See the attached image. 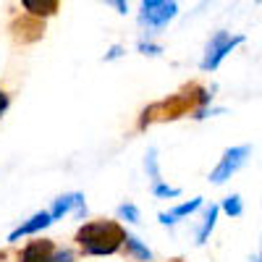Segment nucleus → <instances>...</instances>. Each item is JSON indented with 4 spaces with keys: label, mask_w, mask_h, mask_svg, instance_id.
Masks as SVG:
<instances>
[{
    "label": "nucleus",
    "mask_w": 262,
    "mask_h": 262,
    "mask_svg": "<svg viewBox=\"0 0 262 262\" xmlns=\"http://www.w3.org/2000/svg\"><path fill=\"white\" fill-rule=\"evenodd\" d=\"M76 242L84 254L90 257H105V254H116L123 242H126V231L116 221H92L79 228Z\"/></svg>",
    "instance_id": "1"
},
{
    "label": "nucleus",
    "mask_w": 262,
    "mask_h": 262,
    "mask_svg": "<svg viewBox=\"0 0 262 262\" xmlns=\"http://www.w3.org/2000/svg\"><path fill=\"white\" fill-rule=\"evenodd\" d=\"M179 13L176 0H144L139 8V24L147 29H163Z\"/></svg>",
    "instance_id": "2"
},
{
    "label": "nucleus",
    "mask_w": 262,
    "mask_h": 262,
    "mask_svg": "<svg viewBox=\"0 0 262 262\" xmlns=\"http://www.w3.org/2000/svg\"><path fill=\"white\" fill-rule=\"evenodd\" d=\"M18 262H76V257L71 249H60L48 238H42V242H29Z\"/></svg>",
    "instance_id": "3"
},
{
    "label": "nucleus",
    "mask_w": 262,
    "mask_h": 262,
    "mask_svg": "<svg viewBox=\"0 0 262 262\" xmlns=\"http://www.w3.org/2000/svg\"><path fill=\"white\" fill-rule=\"evenodd\" d=\"M242 42H244L242 34L231 37L228 32H217V34L207 42V50H205V58H202V71H215L217 66H221V60H223L236 45H242Z\"/></svg>",
    "instance_id": "4"
},
{
    "label": "nucleus",
    "mask_w": 262,
    "mask_h": 262,
    "mask_svg": "<svg viewBox=\"0 0 262 262\" xmlns=\"http://www.w3.org/2000/svg\"><path fill=\"white\" fill-rule=\"evenodd\" d=\"M247 155H249V147H247V144L226 149L223 160L217 163V168L210 173V181H212V184H226V181L233 176V173H236L238 168H242V165L247 163Z\"/></svg>",
    "instance_id": "5"
},
{
    "label": "nucleus",
    "mask_w": 262,
    "mask_h": 262,
    "mask_svg": "<svg viewBox=\"0 0 262 262\" xmlns=\"http://www.w3.org/2000/svg\"><path fill=\"white\" fill-rule=\"evenodd\" d=\"M50 223H53V215H50V210H45V212H34L27 223H21L16 231H11L8 242H18L21 236H32V233H37V231H42V228H48Z\"/></svg>",
    "instance_id": "6"
},
{
    "label": "nucleus",
    "mask_w": 262,
    "mask_h": 262,
    "mask_svg": "<svg viewBox=\"0 0 262 262\" xmlns=\"http://www.w3.org/2000/svg\"><path fill=\"white\" fill-rule=\"evenodd\" d=\"M71 210H79V215L84 212V196H81L79 191H74V194H63V196H58V200H55V205H53V210H50L53 223L60 221L63 215H69Z\"/></svg>",
    "instance_id": "7"
},
{
    "label": "nucleus",
    "mask_w": 262,
    "mask_h": 262,
    "mask_svg": "<svg viewBox=\"0 0 262 262\" xmlns=\"http://www.w3.org/2000/svg\"><path fill=\"white\" fill-rule=\"evenodd\" d=\"M200 207H202V196H196V200L184 202V205H179L176 210H170V212H160L158 217H160L163 226H173V223L179 221V217H186V215H191L194 210H200Z\"/></svg>",
    "instance_id": "8"
},
{
    "label": "nucleus",
    "mask_w": 262,
    "mask_h": 262,
    "mask_svg": "<svg viewBox=\"0 0 262 262\" xmlns=\"http://www.w3.org/2000/svg\"><path fill=\"white\" fill-rule=\"evenodd\" d=\"M24 8L32 13V16H39V18H48L58 11V3L60 0H21Z\"/></svg>",
    "instance_id": "9"
},
{
    "label": "nucleus",
    "mask_w": 262,
    "mask_h": 262,
    "mask_svg": "<svg viewBox=\"0 0 262 262\" xmlns=\"http://www.w3.org/2000/svg\"><path fill=\"white\" fill-rule=\"evenodd\" d=\"M217 212H221V207H217V205H210V210L205 212V223H202L200 233H196V244H205V242H207V236H210V231L215 228V221H217Z\"/></svg>",
    "instance_id": "10"
},
{
    "label": "nucleus",
    "mask_w": 262,
    "mask_h": 262,
    "mask_svg": "<svg viewBox=\"0 0 262 262\" xmlns=\"http://www.w3.org/2000/svg\"><path fill=\"white\" fill-rule=\"evenodd\" d=\"M123 244H126V249H128L131 254H134L137 259H142V262H149V259H152V252L139 242L137 236H128V233H126V242H123Z\"/></svg>",
    "instance_id": "11"
},
{
    "label": "nucleus",
    "mask_w": 262,
    "mask_h": 262,
    "mask_svg": "<svg viewBox=\"0 0 262 262\" xmlns=\"http://www.w3.org/2000/svg\"><path fill=\"white\" fill-rule=\"evenodd\" d=\"M223 210L231 215V217H238V215H242V196H238V194H231V196H226V200H223Z\"/></svg>",
    "instance_id": "12"
},
{
    "label": "nucleus",
    "mask_w": 262,
    "mask_h": 262,
    "mask_svg": "<svg viewBox=\"0 0 262 262\" xmlns=\"http://www.w3.org/2000/svg\"><path fill=\"white\" fill-rule=\"evenodd\" d=\"M144 165H147L149 176H152V184H158V181H160V170H158V152H155V149H149V152H147Z\"/></svg>",
    "instance_id": "13"
},
{
    "label": "nucleus",
    "mask_w": 262,
    "mask_h": 262,
    "mask_svg": "<svg viewBox=\"0 0 262 262\" xmlns=\"http://www.w3.org/2000/svg\"><path fill=\"white\" fill-rule=\"evenodd\" d=\"M118 215L123 217L126 223H139V210L134 205H121L118 207Z\"/></svg>",
    "instance_id": "14"
},
{
    "label": "nucleus",
    "mask_w": 262,
    "mask_h": 262,
    "mask_svg": "<svg viewBox=\"0 0 262 262\" xmlns=\"http://www.w3.org/2000/svg\"><path fill=\"white\" fill-rule=\"evenodd\" d=\"M152 194L155 196H179L181 191L176 186H165L163 181H158V184H152Z\"/></svg>",
    "instance_id": "15"
},
{
    "label": "nucleus",
    "mask_w": 262,
    "mask_h": 262,
    "mask_svg": "<svg viewBox=\"0 0 262 262\" xmlns=\"http://www.w3.org/2000/svg\"><path fill=\"white\" fill-rule=\"evenodd\" d=\"M139 50H142L144 55H160V48H158V45H149V42H142Z\"/></svg>",
    "instance_id": "16"
},
{
    "label": "nucleus",
    "mask_w": 262,
    "mask_h": 262,
    "mask_svg": "<svg viewBox=\"0 0 262 262\" xmlns=\"http://www.w3.org/2000/svg\"><path fill=\"white\" fill-rule=\"evenodd\" d=\"M105 3H107V6H113L118 13H126V11H128V3H126V0H105Z\"/></svg>",
    "instance_id": "17"
},
{
    "label": "nucleus",
    "mask_w": 262,
    "mask_h": 262,
    "mask_svg": "<svg viewBox=\"0 0 262 262\" xmlns=\"http://www.w3.org/2000/svg\"><path fill=\"white\" fill-rule=\"evenodd\" d=\"M6 107H8V95H6L3 90H0V116L6 113Z\"/></svg>",
    "instance_id": "18"
},
{
    "label": "nucleus",
    "mask_w": 262,
    "mask_h": 262,
    "mask_svg": "<svg viewBox=\"0 0 262 262\" xmlns=\"http://www.w3.org/2000/svg\"><path fill=\"white\" fill-rule=\"evenodd\" d=\"M257 262H262V249H259V254H257Z\"/></svg>",
    "instance_id": "19"
},
{
    "label": "nucleus",
    "mask_w": 262,
    "mask_h": 262,
    "mask_svg": "<svg viewBox=\"0 0 262 262\" xmlns=\"http://www.w3.org/2000/svg\"><path fill=\"white\" fill-rule=\"evenodd\" d=\"M173 262H184V259H173Z\"/></svg>",
    "instance_id": "20"
}]
</instances>
